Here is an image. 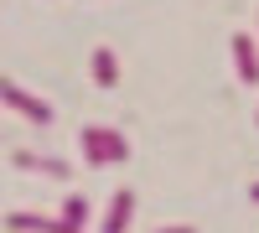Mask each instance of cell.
<instances>
[{
	"label": "cell",
	"mask_w": 259,
	"mask_h": 233,
	"mask_svg": "<svg viewBox=\"0 0 259 233\" xmlns=\"http://www.w3.org/2000/svg\"><path fill=\"white\" fill-rule=\"evenodd\" d=\"M94 73H99V78H114V62H109V52H99V62H94Z\"/></svg>",
	"instance_id": "obj_2"
},
{
	"label": "cell",
	"mask_w": 259,
	"mask_h": 233,
	"mask_svg": "<svg viewBox=\"0 0 259 233\" xmlns=\"http://www.w3.org/2000/svg\"><path fill=\"white\" fill-rule=\"evenodd\" d=\"M0 94H6V99L16 104V109H26V114H36V119H47V109H41V104H31V99L21 94V88H11V83H0Z\"/></svg>",
	"instance_id": "obj_1"
}]
</instances>
